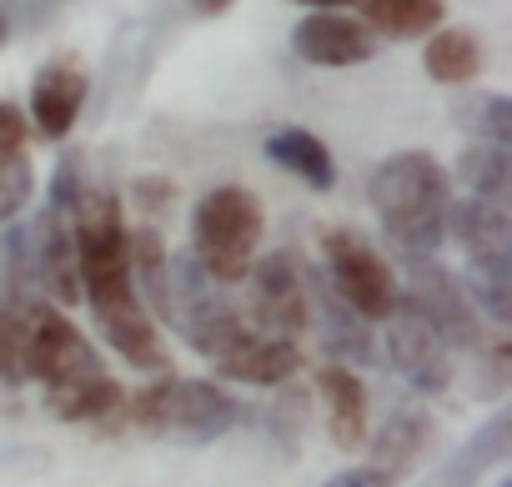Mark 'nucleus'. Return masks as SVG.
I'll return each instance as SVG.
<instances>
[{
	"mask_svg": "<svg viewBox=\"0 0 512 487\" xmlns=\"http://www.w3.org/2000/svg\"><path fill=\"white\" fill-rule=\"evenodd\" d=\"M6 36H11V11L0 6V46H6Z\"/></svg>",
	"mask_w": 512,
	"mask_h": 487,
	"instance_id": "30",
	"label": "nucleus"
},
{
	"mask_svg": "<svg viewBox=\"0 0 512 487\" xmlns=\"http://www.w3.org/2000/svg\"><path fill=\"white\" fill-rule=\"evenodd\" d=\"M241 417L236 397L221 392L211 377H171L161 372V382L141 387L131 397V422L161 437H181V442H216L221 432H231V422Z\"/></svg>",
	"mask_w": 512,
	"mask_h": 487,
	"instance_id": "5",
	"label": "nucleus"
},
{
	"mask_svg": "<svg viewBox=\"0 0 512 487\" xmlns=\"http://www.w3.org/2000/svg\"><path fill=\"white\" fill-rule=\"evenodd\" d=\"M457 121L472 131V141H487V146H512V101H507V96L477 91V96L457 101Z\"/></svg>",
	"mask_w": 512,
	"mask_h": 487,
	"instance_id": "24",
	"label": "nucleus"
},
{
	"mask_svg": "<svg viewBox=\"0 0 512 487\" xmlns=\"http://www.w3.org/2000/svg\"><path fill=\"white\" fill-rule=\"evenodd\" d=\"M211 367L226 377V382H246V387H282L287 377L302 372V352L297 342H282V337H262V332H251L241 327V337L211 357Z\"/></svg>",
	"mask_w": 512,
	"mask_h": 487,
	"instance_id": "13",
	"label": "nucleus"
},
{
	"mask_svg": "<svg viewBox=\"0 0 512 487\" xmlns=\"http://www.w3.org/2000/svg\"><path fill=\"white\" fill-rule=\"evenodd\" d=\"M236 0H191V11L196 16H221V11H231Z\"/></svg>",
	"mask_w": 512,
	"mask_h": 487,
	"instance_id": "28",
	"label": "nucleus"
},
{
	"mask_svg": "<svg viewBox=\"0 0 512 487\" xmlns=\"http://www.w3.org/2000/svg\"><path fill=\"white\" fill-rule=\"evenodd\" d=\"M367 201L402 257H437L447 241L452 176L432 151H397L367 176Z\"/></svg>",
	"mask_w": 512,
	"mask_h": 487,
	"instance_id": "2",
	"label": "nucleus"
},
{
	"mask_svg": "<svg viewBox=\"0 0 512 487\" xmlns=\"http://www.w3.org/2000/svg\"><path fill=\"white\" fill-rule=\"evenodd\" d=\"M507 452H512V412H497V417H487L422 487H477L492 467L507 462Z\"/></svg>",
	"mask_w": 512,
	"mask_h": 487,
	"instance_id": "15",
	"label": "nucleus"
},
{
	"mask_svg": "<svg viewBox=\"0 0 512 487\" xmlns=\"http://www.w3.org/2000/svg\"><path fill=\"white\" fill-rule=\"evenodd\" d=\"M71 231H76V277H81V297L91 302L106 342L121 352V362L141 367V372H166V352H161V332L131 282V257H126V216H121V196L86 186L76 211H71Z\"/></svg>",
	"mask_w": 512,
	"mask_h": 487,
	"instance_id": "1",
	"label": "nucleus"
},
{
	"mask_svg": "<svg viewBox=\"0 0 512 487\" xmlns=\"http://www.w3.org/2000/svg\"><path fill=\"white\" fill-rule=\"evenodd\" d=\"M322 487H392V477H382L377 467H352V472H337L332 482Z\"/></svg>",
	"mask_w": 512,
	"mask_h": 487,
	"instance_id": "27",
	"label": "nucleus"
},
{
	"mask_svg": "<svg viewBox=\"0 0 512 487\" xmlns=\"http://www.w3.org/2000/svg\"><path fill=\"white\" fill-rule=\"evenodd\" d=\"M121 387H116V377L111 372H96V377H86V382H71V387H61V392H46V407L61 417V422H101V417H111L116 407H121Z\"/></svg>",
	"mask_w": 512,
	"mask_h": 487,
	"instance_id": "22",
	"label": "nucleus"
},
{
	"mask_svg": "<svg viewBox=\"0 0 512 487\" xmlns=\"http://www.w3.org/2000/svg\"><path fill=\"white\" fill-rule=\"evenodd\" d=\"M262 151H267L272 166H282L287 176H297V181L312 186V191H332V186H337V161H332L327 141L312 136L307 126H277Z\"/></svg>",
	"mask_w": 512,
	"mask_h": 487,
	"instance_id": "17",
	"label": "nucleus"
},
{
	"mask_svg": "<svg viewBox=\"0 0 512 487\" xmlns=\"http://www.w3.org/2000/svg\"><path fill=\"white\" fill-rule=\"evenodd\" d=\"M307 297H312V327L322 332V347L342 362V367H367V362H377V342H372V322H362L357 312H347L337 297H332V287L322 282V277H312L307 272Z\"/></svg>",
	"mask_w": 512,
	"mask_h": 487,
	"instance_id": "14",
	"label": "nucleus"
},
{
	"mask_svg": "<svg viewBox=\"0 0 512 487\" xmlns=\"http://www.w3.org/2000/svg\"><path fill=\"white\" fill-rule=\"evenodd\" d=\"M422 66L437 86H467L477 81L482 71V41L467 31V26H447V31H432L427 46H422Z\"/></svg>",
	"mask_w": 512,
	"mask_h": 487,
	"instance_id": "21",
	"label": "nucleus"
},
{
	"mask_svg": "<svg viewBox=\"0 0 512 487\" xmlns=\"http://www.w3.org/2000/svg\"><path fill=\"white\" fill-rule=\"evenodd\" d=\"M402 272H407L402 302H407L447 347L482 352V317H477L467 287H462L437 257H402Z\"/></svg>",
	"mask_w": 512,
	"mask_h": 487,
	"instance_id": "8",
	"label": "nucleus"
},
{
	"mask_svg": "<svg viewBox=\"0 0 512 487\" xmlns=\"http://www.w3.org/2000/svg\"><path fill=\"white\" fill-rule=\"evenodd\" d=\"M297 6H317V11H337V6H357V0H297Z\"/></svg>",
	"mask_w": 512,
	"mask_h": 487,
	"instance_id": "29",
	"label": "nucleus"
},
{
	"mask_svg": "<svg viewBox=\"0 0 512 487\" xmlns=\"http://www.w3.org/2000/svg\"><path fill=\"white\" fill-rule=\"evenodd\" d=\"M362 26L372 36H392V41H417L442 31L447 0H357Z\"/></svg>",
	"mask_w": 512,
	"mask_h": 487,
	"instance_id": "18",
	"label": "nucleus"
},
{
	"mask_svg": "<svg viewBox=\"0 0 512 487\" xmlns=\"http://www.w3.org/2000/svg\"><path fill=\"white\" fill-rule=\"evenodd\" d=\"M246 327L262 337H282L297 342L302 332H312V297H307V267L297 262V252H272L262 262L246 267Z\"/></svg>",
	"mask_w": 512,
	"mask_h": 487,
	"instance_id": "7",
	"label": "nucleus"
},
{
	"mask_svg": "<svg viewBox=\"0 0 512 487\" xmlns=\"http://www.w3.org/2000/svg\"><path fill=\"white\" fill-rule=\"evenodd\" d=\"M31 191H36V171H31L26 156L0 161V221H16L31 206Z\"/></svg>",
	"mask_w": 512,
	"mask_h": 487,
	"instance_id": "25",
	"label": "nucleus"
},
{
	"mask_svg": "<svg viewBox=\"0 0 512 487\" xmlns=\"http://www.w3.org/2000/svg\"><path fill=\"white\" fill-rule=\"evenodd\" d=\"M382 352H387L392 372H397L407 387H417V392H427V397H437V392L452 387V347H447L407 302H397V312L387 317Z\"/></svg>",
	"mask_w": 512,
	"mask_h": 487,
	"instance_id": "9",
	"label": "nucleus"
},
{
	"mask_svg": "<svg viewBox=\"0 0 512 487\" xmlns=\"http://www.w3.org/2000/svg\"><path fill=\"white\" fill-rule=\"evenodd\" d=\"M262 231H267V211L256 201V191L211 186L191 211V257L216 287H231L256 262Z\"/></svg>",
	"mask_w": 512,
	"mask_h": 487,
	"instance_id": "4",
	"label": "nucleus"
},
{
	"mask_svg": "<svg viewBox=\"0 0 512 487\" xmlns=\"http://www.w3.org/2000/svg\"><path fill=\"white\" fill-rule=\"evenodd\" d=\"M41 312L46 302H36L31 292H6V302H0V382L6 387L26 382V347H31Z\"/></svg>",
	"mask_w": 512,
	"mask_h": 487,
	"instance_id": "20",
	"label": "nucleus"
},
{
	"mask_svg": "<svg viewBox=\"0 0 512 487\" xmlns=\"http://www.w3.org/2000/svg\"><path fill=\"white\" fill-rule=\"evenodd\" d=\"M317 392H322V407H327V432L342 452L362 447L372 432H367V387L352 367L342 362H327L317 372Z\"/></svg>",
	"mask_w": 512,
	"mask_h": 487,
	"instance_id": "16",
	"label": "nucleus"
},
{
	"mask_svg": "<svg viewBox=\"0 0 512 487\" xmlns=\"http://www.w3.org/2000/svg\"><path fill=\"white\" fill-rule=\"evenodd\" d=\"M457 176H462L467 196L507 206V186H512V161H507V146L472 141V146L457 156Z\"/></svg>",
	"mask_w": 512,
	"mask_h": 487,
	"instance_id": "23",
	"label": "nucleus"
},
{
	"mask_svg": "<svg viewBox=\"0 0 512 487\" xmlns=\"http://www.w3.org/2000/svg\"><path fill=\"white\" fill-rule=\"evenodd\" d=\"M322 282L362 322H387L402 302V287H397V272L387 267V257L367 236L342 231V226L322 231Z\"/></svg>",
	"mask_w": 512,
	"mask_h": 487,
	"instance_id": "6",
	"label": "nucleus"
},
{
	"mask_svg": "<svg viewBox=\"0 0 512 487\" xmlns=\"http://www.w3.org/2000/svg\"><path fill=\"white\" fill-rule=\"evenodd\" d=\"M427 432H432L427 412H417V407L392 412V417H387V427H382L377 437H367V442H372V462H367V467H377L382 477H392V482H397V477H402V472L422 457Z\"/></svg>",
	"mask_w": 512,
	"mask_h": 487,
	"instance_id": "19",
	"label": "nucleus"
},
{
	"mask_svg": "<svg viewBox=\"0 0 512 487\" xmlns=\"http://www.w3.org/2000/svg\"><path fill=\"white\" fill-rule=\"evenodd\" d=\"M447 236L467 262V297L492 322L512 317V216L497 201L462 196L447 206Z\"/></svg>",
	"mask_w": 512,
	"mask_h": 487,
	"instance_id": "3",
	"label": "nucleus"
},
{
	"mask_svg": "<svg viewBox=\"0 0 512 487\" xmlns=\"http://www.w3.org/2000/svg\"><path fill=\"white\" fill-rule=\"evenodd\" d=\"M26 141H31V121L16 101H0V161L6 156H26Z\"/></svg>",
	"mask_w": 512,
	"mask_h": 487,
	"instance_id": "26",
	"label": "nucleus"
},
{
	"mask_svg": "<svg viewBox=\"0 0 512 487\" xmlns=\"http://www.w3.org/2000/svg\"><path fill=\"white\" fill-rule=\"evenodd\" d=\"M96 372H106L101 357H96V347L76 332L71 317H61V312L46 307L41 322H36V332H31V347H26V382L36 377L46 392H61L71 382L96 377Z\"/></svg>",
	"mask_w": 512,
	"mask_h": 487,
	"instance_id": "10",
	"label": "nucleus"
},
{
	"mask_svg": "<svg viewBox=\"0 0 512 487\" xmlns=\"http://www.w3.org/2000/svg\"><path fill=\"white\" fill-rule=\"evenodd\" d=\"M292 51L307 61V66H327V71H342V66H362L377 56V36L357 21V16H342V11H312L292 26Z\"/></svg>",
	"mask_w": 512,
	"mask_h": 487,
	"instance_id": "11",
	"label": "nucleus"
},
{
	"mask_svg": "<svg viewBox=\"0 0 512 487\" xmlns=\"http://www.w3.org/2000/svg\"><path fill=\"white\" fill-rule=\"evenodd\" d=\"M86 96H91V76L76 56H56L36 71L31 81V121L46 141H66L71 126L81 121L86 111Z\"/></svg>",
	"mask_w": 512,
	"mask_h": 487,
	"instance_id": "12",
	"label": "nucleus"
}]
</instances>
